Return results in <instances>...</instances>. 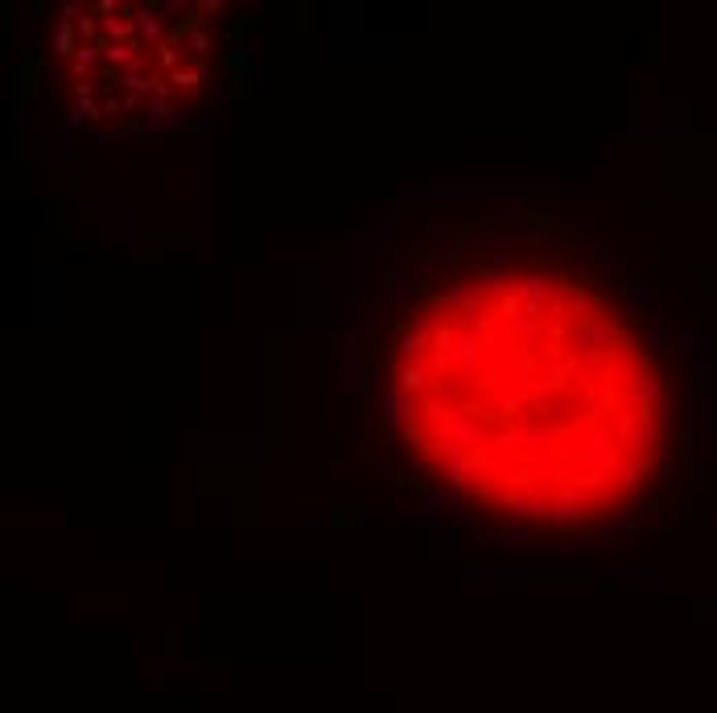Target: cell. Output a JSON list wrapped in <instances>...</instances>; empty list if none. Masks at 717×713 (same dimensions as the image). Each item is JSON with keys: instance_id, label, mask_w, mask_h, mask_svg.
<instances>
[{"instance_id": "cell-2", "label": "cell", "mask_w": 717, "mask_h": 713, "mask_svg": "<svg viewBox=\"0 0 717 713\" xmlns=\"http://www.w3.org/2000/svg\"><path fill=\"white\" fill-rule=\"evenodd\" d=\"M211 50L194 9L91 5L62 29V79L87 120H174L207 91Z\"/></svg>"}, {"instance_id": "cell-1", "label": "cell", "mask_w": 717, "mask_h": 713, "mask_svg": "<svg viewBox=\"0 0 717 713\" xmlns=\"http://www.w3.org/2000/svg\"><path fill=\"white\" fill-rule=\"evenodd\" d=\"M375 380L392 450L470 516L590 532L668 483L672 351L577 244L421 260L384 318Z\"/></svg>"}]
</instances>
